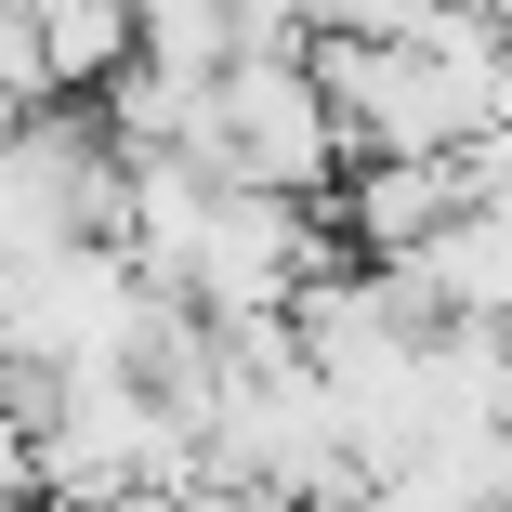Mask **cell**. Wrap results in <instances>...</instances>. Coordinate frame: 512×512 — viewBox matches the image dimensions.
<instances>
[{
	"label": "cell",
	"instance_id": "cell-1",
	"mask_svg": "<svg viewBox=\"0 0 512 512\" xmlns=\"http://www.w3.org/2000/svg\"><path fill=\"white\" fill-rule=\"evenodd\" d=\"M184 158L211 184H250V197H316L329 158H342V119H329V92H316L302 53H237V66H211V92H197Z\"/></svg>",
	"mask_w": 512,
	"mask_h": 512
},
{
	"label": "cell",
	"instance_id": "cell-2",
	"mask_svg": "<svg viewBox=\"0 0 512 512\" xmlns=\"http://www.w3.org/2000/svg\"><path fill=\"white\" fill-rule=\"evenodd\" d=\"M473 158H368L355 171V197H342V224H355V250L368 263H421L460 211H473Z\"/></svg>",
	"mask_w": 512,
	"mask_h": 512
},
{
	"label": "cell",
	"instance_id": "cell-3",
	"mask_svg": "<svg viewBox=\"0 0 512 512\" xmlns=\"http://www.w3.org/2000/svg\"><path fill=\"white\" fill-rule=\"evenodd\" d=\"M499 512H512V499H499Z\"/></svg>",
	"mask_w": 512,
	"mask_h": 512
}]
</instances>
